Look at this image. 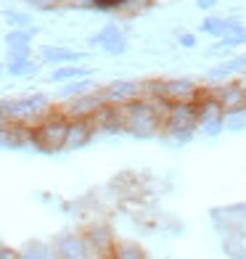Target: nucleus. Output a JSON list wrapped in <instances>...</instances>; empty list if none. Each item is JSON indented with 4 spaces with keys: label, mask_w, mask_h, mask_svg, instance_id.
I'll return each mask as SVG.
<instances>
[{
    "label": "nucleus",
    "mask_w": 246,
    "mask_h": 259,
    "mask_svg": "<svg viewBox=\"0 0 246 259\" xmlns=\"http://www.w3.org/2000/svg\"><path fill=\"white\" fill-rule=\"evenodd\" d=\"M0 124H6V122H3V116H0Z\"/></svg>",
    "instance_id": "obj_34"
},
{
    "label": "nucleus",
    "mask_w": 246,
    "mask_h": 259,
    "mask_svg": "<svg viewBox=\"0 0 246 259\" xmlns=\"http://www.w3.org/2000/svg\"><path fill=\"white\" fill-rule=\"evenodd\" d=\"M3 21H6L11 29H27V27H34L32 14H29L27 8H6V11H3Z\"/></svg>",
    "instance_id": "obj_25"
},
{
    "label": "nucleus",
    "mask_w": 246,
    "mask_h": 259,
    "mask_svg": "<svg viewBox=\"0 0 246 259\" xmlns=\"http://www.w3.org/2000/svg\"><path fill=\"white\" fill-rule=\"evenodd\" d=\"M6 74L14 77V79H32L40 74V61L34 56H27V58H6Z\"/></svg>",
    "instance_id": "obj_19"
},
{
    "label": "nucleus",
    "mask_w": 246,
    "mask_h": 259,
    "mask_svg": "<svg viewBox=\"0 0 246 259\" xmlns=\"http://www.w3.org/2000/svg\"><path fill=\"white\" fill-rule=\"evenodd\" d=\"M109 259H148V254H146L143 246L130 241V238H116Z\"/></svg>",
    "instance_id": "obj_23"
},
{
    "label": "nucleus",
    "mask_w": 246,
    "mask_h": 259,
    "mask_svg": "<svg viewBox=\"0 0 246 259\" xmlns=\"http://www.w3.org/2000/svg\"><path fill=\"white\" fill-rule=\"evenodd\" d=\"M0 116H3V122H14V124H34V116L29 111L24 96L0 98Z\"/></svg>",
    "instance_id": "obj_15"
},
{
    "label": "nucleus",
    "mask_w": 246,
    "mask_h": 259,
    "mask_svg": "<svg viewBox=\"0 0 246 259\" xmlns=\"http://www.w3.org/2000/svg\"><path fill=\"white\" fill-rule=\"evenodd\" d=\"M51 243H53V251L58 259H93L82 230H64Z\"/></svg>",
    "instance_id": "obj_8"
},
{
    "label": "nucleus",
    "mask_w": 246,
    "mask_h": 259,
    "mask_svg": "<svg viewBox=\"0 0 246 259\" xmlns=\"http://www.w3.org/2000/svg\"><path fill=\"white\" fill-rule=\"evenodd\" d=\"M0 259H19V249L8 243H0Z\"/></svg>",
    "instance_id": "obj_30"
},
{
    "label": "nucleus",
    "mask_w": 246,
    "mask_h": 259,
    "mask_svg": "<svg viewBox=\"0 0 246 259\" xmlns=\"http://www.w3.org/2000/svg\"><path fill=\"white\" fill-rule=\"evenodd\" d=\"M0 148L3 151H27L29 148V124H0Z\"/></svg>",
    "instance_id": "obj_16"
},
{
    "label": "nucleus",
    "mask_w": 246,
    "mask_h": 259,
    "mask_svg": "<svg viewBox=\"0 0 246 259\" xmlns=\"http://www.w3.org/2000/svg\"><path fill=\"white\" fill-rule=\"evenodd\" d=\"M246 130V103L225 111V133H243Z\"/></svg>",
    "instance_id": "obj_26"
},
{
    "label": "nucleus",
    "mask_w": 246,
    "mask_h": 259,
    "mask_svg": "<svg viewBox=\"0 0 246 259\" xmlns=\"http://www.w3.org/2000/svg\"><path fill=\"white\" fill-rule=\"evenodd\" d=\"M88 53H82L72 45L64 42H53V45H43L37 53V61L45 66H66V64H85Z\"/></svg>",
    "instance_id": "obj_10"
},
{
    "label": "nucleus",
    "mask_w": 246,
    "mask_h": 259,
    "mask_svg": "<svg viewBox=\"0 0 246 259\" xmlns=\"http://www.w3.org/2000/svg\"><path fill=\"white\" fill-rule=\"evenodd\" d=\"M40 34L37 27H27V29H8L3 34V45H6V58H27L34 56L32 42Z\"/></svg>",
    "instance_id": "obj_9"
},
{
    "label": "nucleus",
    "mask_w": 246,
    "mask_h": 259,
    "mask_svg": "<svg viewBox=\"0 0 246 259\" xmlns=\"http://www.w3.org/2000/svg\"><path fill=\"white\" fill-rule=\"evenodd\" d=\"M170 103L164 101H148V98H135L130 103L119 106L122 114V130L127 138L135 140H154L161 135V116Z\"/></svg>",
    "instance_id": "obj_1"
},
{
    "label": "nucleus",
    "mask_w": 246,
    "mask_h": 259,
    "mask_svg": "<svg viewBox=\"0 0 246 259\" xmlns=\"http://www.w3.org/2000/svg\"><path fill=\"white\" fill-rule=\"evenodd\" d=\"M220 0H196V8L198 11H204V14H212V11L217 8Z\"/></svg>",
    "instance_id": "obj_31"
},
{
    "label": "nucleus",
    "mask_w": 246,
    "mask_h": 259,
    "mask_svg": "<svg viewBox=\"0 0 246 259\" xmlns=\"http://www.w3.org/2000/svg\"><path fill=\"white\" fill-rule=\"evenodd\" d=\"M122 37H127V32H125L119 24H116V21H109V24H103L98 32L90 34V37H88V45H90V48L103 51V48H109L111 42L122 40Z\"/></svg>",
    "instance_id": "obj_21"
},
{
    "label": "nucleus",
    "mask_w": 246,
    "mask_h": 259,
    "mask_svg": "<svg viewBox=\"0 0 246 259\" xmlns=\"http://www.w3.org/2000/svg\"><path fill=\"white\" fill-rule=\"evenodd\" d=\"M201 85L191 77H164L161 79V101L167 103H193L201 96Z\"/></svg>",
    "instance_id": "obj_7"
},
{
    "label": "nucleus",
    "mask_w": 246,
    "mask_h": 259,
    "mask_svg": "<svg viewBox=\"0 0 246 259\" xmlns=\"http://www.w3.org/2000/svg\"><path fill=\"white\" fill-rule=\"evenodd\" d=\"M19 259H58L51 241H27L19 249Z\"/></svg>",
    "instance_id": "obj_24"
},
{
    "label": "nucleus",
    "mask_w": 246,
    "mask_h": 259,
    "mask_svg": "<svg viewBox=\"0 0 246 259\" xmlns=\"http://www.w3.org/2000/svg\"><path fill=\"white\" fill-rule=\"evenodd\" d=\"M238 85H241V90H243V101H246V74L238 77Z\"/></svg>",
    "instance_id": "obj_32"
},
{
    "label": "nucleus",
    "mask_w": 246,
    "mask_h": 259,
    "mask_svg": "<svg viewBox=\"0 0 246 259\" xmlns=\"http://www.w3.org/2000/svg\"><path fill=\"white\" fill-rule=\"evenodd\" d=\"M3 74H6V64H3V61H0V77H3Z\"/></svg>",
    "instance_id": "obj_33"
},
{
    "label": "nucleus",
    "mask_w": 246,
    "mask_h": 259,
    "mask_svg": "<svg viewBox=\"0 0 246 259\" xmlns=\"http://www.w3.org/2000/svg\"><path fill=\"white\" fill-rule=\"evenodd\" d=\"M96 79L93 77H82V79H72V82H64V85H58L56 93H53V101L56 103H69V101H74L79 96H85V93L90 90H96Z\"/></svg>",
    "instance_id": "obj_18"
},
{
    "label": "nucleus",
    "mask_w": 246,
    "mask_h": 259,
    "mask_svg": "<svg viewBox=\"0 0 246 259\" xmlns=\"http://www.w3.org/2000/svg\"><path fill=\"white\" fill-rule=\"evenodd\" d=\"M90 122H93V127H96V135H125L119 106H103Z\"/></svg>",
    "instance_id": "obj_17"
},
{
    "label": "nucleus",
    "mask_w": 246,
    "mask_h": 259,
    "mask_svg": "<svg viewBox=\"0 0 246 259\" xmlns=\"http://www.w3.org/2000/svg\"><path fill=\"white\" fill-rule=\"evenodd\" d=\"M243 21L236 19V16H215V14H207L198 24L196 34H207V37H228V34H236V32H243Z\"/></svg>",
    "instance_id": "obj_13"
},
{
    "label": "nucleus",
    "mask_w": 246,
    "mask_h": 259,
    "mask_svg": "<svg viewBox=\"0 0 246 259\" xmlns=\"http://www.w3.org/2000/svg\"><path fill=\"white\" fill-rule=\"evenodd\" d=\"M207 93L212 96L222 109L230 111V109H238V106H243V90L238 85V79H228V82H217V85H204Z\"/></svg>",
    "instance_id": "obj_14"
},
{
    "label": "nucleus",
    "mask_w": 246,
    "mask_h": 259,
    "mask_svg": "<svg viewBox=\"0 0 246 259\" xmlns=\"http://www.w3.org/2000/svg\"><path fill=\"white\" fill-rule=\"evenodd\" d=\"M101 109H103V101L98 96V88L85 93V96H79V98H74V101L58 106V111H61L66 119H93Z\"/></svg>",
    "instance_id": "obj_11"
},
{
    "label": "nucleus",
    "mask_w": 246,
    "mask_h": 259,
    "mask_svg": "<svg viewBox=\"0 0 246 259\" xmlns=\"http://www.w3.org/2000/svg\"><path fill=\"white\" fill-rule=\"evenodd\" d=\"M98 96L103 101V106H125L135 98H140V79H111L106 85H98Z\"/></svg>",
    "instance_id": "obj_6"
},
{
    "label": "nucleus",
    "mask_w": 246,
    "mask_h": 259,
    "mask_svg": "<svg viewBox=\"0 0 246 259\" xmlns=\"http://www.w3.org/2000/svg\"><path fill=\"white\" fill-rule=\"evenodd\" d=\"M19 3H24L27 11H40V14H51V11L61 8L64 0H19Z\"/></svg>",
    "instance_id": "obj_27"
},
{
    "label": "nucleus",
    "mask_w": 246,
    "mask_h": 259,
    "mask_svg": "<svg viewBox=\"0 0 246 259\" xmlns=\"http://www.w3.org/2000/svg\"><path fill=\"white\" fill-rule=\"evenodd\" d=\"M90 11H103V14H111V11H125L127 0H90Z\"/></svg>",
    "instance_id": "obj_28"
},
{
    "label": "nucleus",
    "mask_w": 246,
    "mask_h": 259,
    "mask_svg": "<svg viewBox=\"0 0 246 259\" xmlns=\"http://www.w3.org/2000/svg\"><path fill=\"white\" fill-rule=\"evenodd\" d=\"M178 45L183 51H193L196 45H198V34L196 32H180L178 34Z\"/></svg>",
    "instance_id": "obj_29"
},
{
    "label": "nucleus",
    "mask_w": 246,
    "mask_h": 259,
    "mask_svg": "<svg viewBox=\"0 0 246 259\" xmlns=\"http://www.w3.org/2000/svg\"><path fill=\"white\" fill-rule=\"evenodd\" d=\"M82 77H93V69L85 64H66V66H53L48 72V82L51 85H64L72 79H82Z\"/></svg>",
    "instance_id": "obj_20"
},
{
    "label": "nucleus",
    "mask_w": 246,
    "mask_h": 259,
    "mask_svg": "<svg viewBox=\"0 0 246 259\" xmlns=\"http://www.w3.org/2000/svg\"><path fill=\"white\" fill-rule=\"evenodd\" d=\"M241 45H246V29L236 32V34H228V37H220L212 48H207V56H212V58H230L233 53H238Z\"/></svg>",
    "instance_id": "obj_22"
},
{
    "label": "nucleus",
    "mask_w": 246,
    "mask_h": 259,
    "mask_svg": "<svg viewBox=\"0 0 246 259\" xmlns=\"http://www.w3.org/2000/svg\"><path fill=\"white\" fill-rule=\"evenodd\" d=\"M96 138L98 135H96V127H93L90 119H69L66 138H64V154H72V151L88 148Z\"/></svg>",
    "instance_id": "obj_12"
},
{
    "label": "nucleus",
    "mask_w": 246,
    "mask_h": 259,
    "mask_svg": "<svg viewBox=\"0 0 246 259\" xmlns=\"http://www.w3.org/2000/svg\"><path fill=\"white\" fill-rule=\"evenodd\" d=\"M196 106V130L204 138H220L225 133V109L209 96L207 88L201 90V96L193 101Z\"/></svg>",
    "instance_id": "obj_4"
},
{
    "label": "nucleus",
    "mask_w": 246,
    "mask_h": 259,
    "mask_svg": "<svg viewBox=\"0 0 246 259\" xmlns=\"http://www.w3.org/2000/svg\"><path fill=\"white\" fill-rule=\"evenodd\" d=\"M66 124L69 119L58 111V106L45 114L43 119L29 124V148L37 154L53 156V154H64V138H66Z\"/></svg>",
    "instance_id": "obj_2"
},
{
    "label": "nucleus",
    "mask_w": 246,
    "mask_h": 259,
    "mask_svg": "<svg viewBox=\"0 0 246 259\" xmlns=\"http://www.w3.org/2000/svg\"><path fill=\"white\" fill-rule=\"evenodd\" d=\"M198 135L196 130V106L193 103H170L161 116V135L172 146H188Z\"/></svg>",
    "instance_id": "obj_3"
},
{
    "label": "nucleus",
    "mask_w": 246,
    "mask_h": 259,
    "mask_svg": "<svg viewBox=\"0 0 246 259\" xmlns=\"http://www.w3.org/2000/svg\"><path fill=\"white\" fill-rule=\"evenodd\" d=\"M82 235H85V243H88L93 259H109L114 243H116V233L106 220H93L90 225L82 228Z\"/></svg>",
    "instance_id": "obj_5"
}]
</instances>
